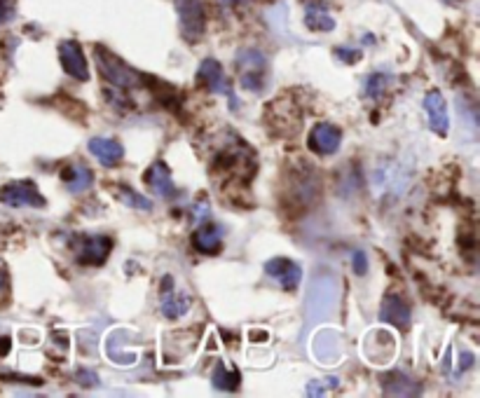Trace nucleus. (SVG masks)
Returning <instances> with one entry per match:
<instances>
[{
  "mask_svg": "<svg viewBox=\"0 0 480 398\" xmlns=\"http://www.w3.org/2000/svg\"><path fill=\"white\" fill-rule=\"evenodd\" d=\"M94 61L98 73L103 75L105 82H110L118 91H129V89H139L143 85V75L136 73L127 61H122L118 55H113L108 47L98 45L94 50Z\"/></svg>",
  "mask_w": 480,
  "mask_h": 398,
  "instance_id": "obj_1",
  "label": "nucleus"
},
{
  "mask_svg": "<svg viewBox=\"0 0 480 398\" xmlns=\"http://www.w3.org/2000/svg\"><path fill=\"white\" fill-rule=\"evenodd\" d=\"M234 68H237V80L244 89L256 91V94L265 91L270 80V64L261 50L253 47L239 50L237 57H234Z\"/></svg>",
  "mask_w": 480,
  "mask_h": 398,
  "instance_id": "obj_2",
  "label": "nucleus"
},
{
  "mask_svg": "<svg viewBox=\"0 0 480 398\" xmlns=\"http://www.w3.org/2000/svg\"><path fill=\"white\" fill-rule=\"evenodd\" d=\"M113 249L108 234H75L71 239V251L80 265H103Z\"/></svg>",
  "mask_w": 480,
  "mask_h": 398,
  "instance_id": "obj_3",
  "label": "nucleus"
},
{
  "mask_svg": "<svg viewBox=\"0 0 480 398\" xmlns=\"http://www.w3.org/2000/svg\"><path fill=\"white\" fill-rule=\"evenodd\" d=\"M197 82H200L202 87H207L209 91H213V94L225 96L227 101H230V108L232 110L239 108V98L234 96L232 82L225 75L223 66H220L216 59H204L202 61L200 68H197Z\"/></svg>",
  "mask_w": 480,
  "mask_h": 398,
  "instance_id": "obj_4",
  "label": "nucleus"
},
{
  "mask_svg": "<svg viewBox=\"0 0 480 398\" xmlns=\"http://www.w3.org/2000/svg\"><path fill=\"white\" fill-rule=\"evenodd\" d=\"M0 202L5 206H14V209H19V206L42 209L47 204V199L40 195V190H38L33 181H12L0 188Z\"/></svg>",
  "mask_w": 480,
  "mask_h": 398,
  "instance_id": "obj_5",
  "label": "nucleus"
},
{
  "mask_svg": "<svg viewBox=\"0 0 480 398\" xmlns=\"http://www.w3.org/2000/svg\"><path fill=\"white\" fill-rule=\"evenodd\" d=\"M176 12L183 38L190 42L200 40L204 35V28H207V14H204L202 0H176Z\"/></svg>",
  "mask_w": 480,
  "mask_h": 398,
  "instance_id": "obj_6",
  "label": "nucleus"
},
{
  "mask_svg": "<svg viewBox=\"0 0 480 398\" xmlns=\"http://www.w3.org/2000/svg\"><path fill=\"white\" fill-rule=\"evenodd\" d=\"M342 143V129L338 125H331V122H319V125L312 127V132L307 136V145L309 150H314L316 155H335L340 150Z\"/></svg>",
  "mask_w": 480,
  "mask_h": 398,
  "instance_id": "obj_7",
  "label": "nucleus"
},
{
  "mask_svg": "<svg viewBox=\"0 0 480 398\" xmlns=\"http://www.w3.org/2000/svg\"><path fill=\"white\" fill-rule=\"evenodd\" d=\"M190 305H193V297H190L185 290L176 288L173 277L166 274L164 281H162V290H159V309H162L164 317L166 319H178L190 309Z\"/></svg>",
  "mask_w": 480,
  "mask_h": 398,
  "instance_id": "obj_8",
  "label": "nucleus"
},
{
  "mask_svg": "<svg viewBox=\"0 0 480 398\" xmlns=\"http://www.w3.org/2000/svg\"><path fill=\"white\" fill-rule=\"evenodd\" d=\"M59 61L64 66V71L71 75L73 80L87 82L89 80V68H87V57L82 47L75 40H64L59 42Z\"/></svg>",
  "mask_w": 480,
  "mask_h": 398,
  "instance_id": "obj_9",
  "label": "nucleus"
},
{
  "mask_svg": "<svg viewBox=\"0 0 480 398\" xmlns=\"http://www.w3.org/2000/svg\"><path fill=\"white\" fill-rule=\"evenodd\" d=\"M143 181H146V186L150 188L152 195H157L162 199H171V197L178 195L169 166H166L162 159H157V162L150 164V169L146 171V176H143Z\"/></svg>",
  "mask_w": 480,
  "mask_h": 398,
  "instance_id": "obj_10",
  "label": "nucleus"
},
{
  "mask_svg": "<svg viewBox=\"0 0 480 398\" xmlns=\"http://www.w3.org/2000/svg\"><path fill=\"white\" fill-rule=\"evenodd\" d=\"M265 272L270 274L272 279H277L281 288L284 290H295L300 286V279H302V270L298 263H293V260L288 258H272L265 263Z\"/></svg>",
  "mask_w": 480,
  "mask_h": 398,
  "instance_id": "obj_11",
  "label": "nucleus"
},
{
  "mask_svg": "<svg viewBox=\"0 0 480 398\" xmlns=\"http://www.w3.org/2000/svg\"><path fill=\"white\" fill-rule=\"evenodd\" d=\"M424 110L429 115L431 132L438 136H447V132H450V115H447L445 98L438 89H431L429 94L424 96Z\"/></svg>",
  "mask_w": 480,
  "mask_h": 398,
  "instance_id": "obj_12",
  "label": "nucleus"
},
{
  "mask_svg": "<svg viewBox=\"0 0 480 398\" xmlns=\"http://www.w3.org/2000/svg\"><path fill=\"white\" fill-rule=\"evenodd\" d=\"M193 246L204 256H216L223 246V229L216 223H202L193 232Z\"/></svg>",
  "mask_w": 480,
  "mask_h": 398,
  "instance_id": "obj_13",
  "label": "nucleus"
},
{
  "mask_svg": "<svg viewBox=\"0 0 480 398\" xmlns=\"http://www.w3.org/2000/svg\"><path fill=\"white\" fill-rule=\"evenodd\" d=\"M304 26L314 33H331L335 28V19L324 0H309L304 7Z\"/></svg>",
  "mask_w": 480,
  "mask_h": 398,
  "instance_id": "obj_14",
  "label": "nucleus"
},
{
  "mask_svg": "<svg viewBox=\"0 0 480 398\" xmlns=\"http://www.w3.org/2000/svg\"><path fill=\"white\" fill-rule=\"evenodd\" d=\"M379 317H382V321H387V324H392L396 328H408L410 326L408 302L396 293H389V295L382 297V312H379Z\"/></svg>",
  "mask_w": 480,
  "mask_h": 398,
  "instance_id": "obj_15",
  "label": "nucleus"
},
{
  "mask_svg": "<svg viewBox=\"0 0 480 398\" xmlns=\"http://www.w3.org/2000/svg\"><path fill=\"white\" fill-rule=\"evenodd\" d=\"M89 152L94 155L103 166H118L125 157V148L122 143L115 139H103V136H96V139L89 141Z\"/></svg>",
  "mask_w": 480,
  "mask_h": 398,
  "instance_id": "obj_16",
  "label": "nucleus"
},
{
  "mask_svg": "<svg viewBox=\"0 0 480 398\" xmlns=\"http://www.w3.org/2000/svg\"><path fill=\"white\" fill-rule=\"evenodd\" d=\"M61 178H64V183H66L68 193L80 195V193H85V190L91 188V183H94V174H91V169L87 164L75 162L71 166H66L64 174H61Z\"/></svg>",
  "mask_w": 480,
  "mask_h": 398,
  "instance_id": "obj_17",
  "label": "nucleus"
},
{
  "mask_svg": "<svg viewBox=\"0 0 480 398\" xmlns=\"http://www.w3.org/2000/svg\"><path fill=\"white\" fill-rule=\"evenodd\" d=\"M394 377L399 382H394L389 375L382 377V385H384L387 394H392V396H417V394H420V385H417L415 380H410L408 375H403V373L396 370Z\"/></svg>",
  "mask_w": 480,
  "mask_h": 398,
  "instance_id": "obj_18",
  "label": "nucleus"
},
{
  "mask_svg": "<svg viewBox=\"0 0 480 398\" xmlns=\"http://www.w3.org/2000/svg\"><path fill=\"white\" fill-rule=\"evenodd\" d=\"M211 380H213V387L220 389V392H237L241 375H239V370H227L223 363H218Z\"/></svg>",
  "mask_w": 480,
  "mask_h": 398,
  "instance_id": "obj_19",
  "label": "nucleus"
},
{
  "mask_svg": "<svg viewBox=\"0 0 480 398\" xmlns=\"http://www.w3.org/2000/svg\"><path fill=\"white\" fill-rule=\"evenodd\" d=\"M118 197H120L122 204L132 206V209H136V211H146V213L152 211V202H150V199H146V197L139 195V193H134V190L129 188V186H120L118 188Z\"/></svg>",
  "mask_w": 480,
  "mask_h": 398,
  "instance_id": "obj_20",
  "label": "nucleus"
},
{
  "mask_svg": "<svg viewBox=\"0 0 480 398\" xmlns=\"http://www.w3.org/2000/svg\"><path fill=\"white\" fill-rule=\"evenodd\" d=\"M387 85H389V80H387L384 73H372L365 80V94L370 98H379L387 91Z\"/></svg>",
  "mask_w": 480,
  "mask_h": 398,
  "instance_id": "obj_21",
  "label": "nucleus"
},
{
  "mask_svg": "<svg viewBox=\"0 0 480 398\" xmlns=\"http://www.w3.org/2000/svg\"><path fill=\"white\" fill-rule=\"evenodd\" d=\"M14 12H17V0H0V24L12 21Z\"/></svg>",
  "mask_w": 480,
  "mask_h": 398,
  "instance_id": "obj_22",
  "label": "nucleus"
},
{
  "mask_svg": "<svg viewBox=\"0 0 480 398\" xmlns=\"http://www.w3.org/2000/svg\"><path fill=\"white\" fill-rule=\"evenodd\" d=\"M352 267H354V274L363 277V274L368 272V256H365L363 251H356L352 256Z\"/></svg>",
  "mask_w": 480,
  "mask_h": 398,
  "instance_id": "obj_23",
  "label": "nucleus"
},
{
  "mask_svg": "<svg viewBox=\"0 0 480 398\" xmlns=\"http://www.w3.org/2000/svg\"><path fill=\"white\" fill-rule=\"evenodd\" d=\"M7 295H10V274L5 267H0V305L7 300Z\"/></svg>",
  "mask_w": 480,
  "mask_h": 398,
  "instance_id": "obj_24",
  "label": "nucleus"
},
{
  "mask_svg": "<svg viewBox=\"0 0 480 398\" xmlns=\"http://www.w3.org/2000/svg\"><path fill=\"white\" fill-rule=\"evenodd\" d=\"M75 380L80 382V385H89V387H98V377L91 370H85L80 368L78 373H75Z\"/></svg>",
  "mask_w": 480,
  "mask_h": 398,
  "instance_id": "obj_25",
  "label": "nucleus"
},
{
  "mask_svg": "<svg viewBox=\"0 0 480 398\" xmlns=\"http://www.w3.org/2000/svg\"><path fill=\"white\" fill-rule=\"evenodd\" d=\"M335 55L340 57V61H345V64H354V61L361 59V52L354 50V52H347V47H338L335 50Z\"/></svg>",
  "mask_w": 480,
  "mask_h": 398,
  "instance_id": "obj_26",
  "label": "nucleus"
},
{
  "mask_svg": "<svg viewBox=\"0 0 480 398\" xmlns=\"http://www.w3.org/2000/svg\"><path fill=\"white\" fill-rule=\"evenodd\" d=\"M335 380H338V377H328V380H324V382H312L309 389H307V394H309V396H319V394H324L326 389H328L326 385H328V382H335Z\"/></svg>",
  "mask_w": 480,
  "mask_h": 398,
  "instance_id": "obj_27",
  "label": "nucleus"
},
{
  "mask_svg": "<svg viewBox=\"0 0 480 398\" xmlns=\"http://www.w3.org/2000/svg\"><path fill=\"white\" fill-rule=\"evenodd\" d=\"M10 344H12L10 338H0V356H5L10 351Z\"/></svg>",
  "mask_w": 480,
  "mask_h": 398,
  "instance_id": "obj_28",
  "label": "nucleus"
},
{
  "mask_svg": "<svg viewBox=\"0 0 480 398\" xmlns=\"http://www.w3.org/2000/svg\"><path fill=\"white\" fill-rule=\"evenodd\" d=\"M220 3H225V5H232V7H234V5L239 3V0H220Z\"/></svg>",
  "mask_w": 480,
  "mask_h": 398,
  "instance_id": "obj_29",
  "label": "nucleus"
}]
</instances>
